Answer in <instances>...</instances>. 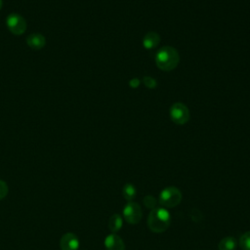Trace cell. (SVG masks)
<instances>
[{"label":"cell","mask_w":250,"mask_h":250,"mask_svg":"<svg viewBox=\"0 0 250 250\" xmlns=\"http://www.w3.org/2000/svg\"><path fill=\"white\" fill-rule=\"evenodd\" d=\"M180 62L178 51L171 46L161 47L155 54V63L163 71L173 70Z\"/></svg>","instance_id":"6da1fadb"},{"label":"cell","mask_w":250,"mask_h":250,"mask_svg":"<svg viewBox=\"0 0 250 250\" xmlns=\"http://www.w3.org/2000/svg\"><path fill=\"white\" fill-rule=\"evenodd\" d=\"M171 216L164 207H156L149 212L147 217V227L155 233L165 231L170 226Z\"/></svg>","instance_id":"7a4b0ae2"},{"label":"cell","mask_w":250,"mask_h":250,"mask_svg":"<svg viewBox=\"0 0 250 250\" xmlns=\"http://www.w3.org/2000/svg\"><path fill=\"white\" fill-rule=\"evenodd\" d=\"M158 201L164 208H173L182 201V192L176 187H167L160 191Z\"/></svg>","instance_id":"3957f363"},{"label":"cell","mask_w":250,"mask_h":250,"mask_svg":"<svg viewBox=\"0 0 250 250\" xmlns=\"http://www.w3.org/2000/svg\"><path fill=\"white\" fill-rule=\"evenodd\" d=\"M169 114H170L171 120L178 125L186 124L189 120V117H190L189 110H188V106L182 103L173 104L170 107Z\"/></svg>","instance_id":"277c9868"},{"label":"cell","mask_w":250,"mask_h":250,"mask_svg":"<svg viewBox=\"0 0 250 250\" xmlns=\"http://www.w3.org/2000/svg\"><path fill=\"white\" fill-rule=\"evenodd\" d=\"M122 214L123 219L131 225L138 224L143 217V211L141 206L134 201H128L126 203V205L123 208Z\"/></svg>","instance_id":"5b68a950"},{"label":"cell","mask_w":250,"mask_h":250,"mask_svg":"<svg viewBox=\"0 0 250 250\" xmlns=\"http://www.w3.org/2000/svg\"><path fill=\"white\" fill-rule=\"evenodd\" d=\"M8 29L15 35L22 34L26 29V22L22 17L18 14H10L6 19Z\"/></svg>","instance_id":"8992f818"},{"label":"cell","mask_w":250,"mask_h":250,"mask_svg":"<svg viewBox=\"0 0 250 250\" xmlns=\"http://www.w3.org/2000/svg\"><path fill=\"white\" fill-rule=\"evenodd\" d=\"M60 247L62 250H78L79 239L72 232L64 233L61 238Z\"/></svg>","instance_id":"52a82bcc"},{"label":"cell","mask_w":250,"mask_h":250,"mask_svg":"<svg viewBox=\"0 0 250 250\" xmlns=\"http://www.w3.org/2000/svg\"><path fill=\"white\" fill-rule=\"evenodd\" d=\"M104 247L106 250H125L123 239L114 232L108 234L104 238Z\"/></svg>","instance_id":"ba28073f"},{"label":"cell","mask_w":250,"mask_h":250,"mask_svg":"<svg viewBox=\"0 0 250 250\" xmlns=\"http://www.w3.org/2000/svg\"><path fill=\"white\" fill-rule=\"evenodd\" d=\"M26 43L30 48L34 50H40L45 46L46 40L42 34L32 33L26 38Z\"/></svg>","instance_id":"9c48e42d"},{"label":"cell","mask_w":250,"mask_h":250,"mask_svg":"<svg viewBox=\"0 0 250 250\" xmlns=\"http://www.w3.org/2000/svg\"><path fill=\"white\" fill-rule=\"evenodd\" d=\"M160 42V36L158 33L154 31H149L147 32L144 38H143V46L146 50L154 49Z\"/></svg>","instance_id":"30bf717a"},{"label":"cell","mask_w":250,"mask_h":250,"mask_svg":"<svg viewBox=\"0 0 250 250\" xmlns=\"http://www.w3.org/2000/svg\"><path fill=\"white\" fill-rule=\"evenodd\" d=\"M237 247V240L232 236H226L220 240L218 244L219 250H235Z\"/></svg>","instance_id":"8fae6325"},{"label":"cell","mask_w":250,"mask_h":250,"mask_svg":"<svg viewBox=\"0 0 250 250\" xmlns=\"http://www.w3.org/2000/svg\"><path fill=\"white\" fill-rule=\"evenodd\" d=\"M123 226V217L119 214H113L108 220V229L112 232H117Z\"/></svg>","instance_id":"7c38bea8"},{"label":"cell","mask_w":250,"mask_h":250,"mask_svg":"<svg viewBox=\"0 0 250 250\" xmlns=\"http://www.w3.org/2000/svg\"><path fill=\"white\" fill-rule=\"evenodd\" d=\"M136 193H137V190L134 185L132 184L124 185L122 188V194L127 201H132L136 197Z\"/></svg>","instance_id":"4fadbf2b"},{"label":"cell","mask_w":250,"mask_h":250,"mask_svg":"<svg viewBox=\"0 0 250 250\" xmlns=\"http://www.w3.org/2000/svg\"><path fill=\"white\" fill-rule=\"evenodd\" d=\"M238 244L242 250H250V230L241 234Z\"/></svg>","instance_id":"5bb4252c"},{"label":"cell","mask_w":250,"mask_h":250,"mask_svg":"<svg viewBox=\"0 0 250 250\" xmlns=\"http://www.w3.org/2000/svg\"><path fill=\"white\" fill-rule=\"evenodd\" d=\"M143 202L145 204V206L150 210L156 208L157 206V200L155 197H153L152 195H146L143 198Z\"/></svg>","instance_id":"9a60e30c"},{"label":"cell","mask_w":250,"mask_h":250,"mask_svg":"<svg viewBox=\"0 0 250 250\" xmlns=\"http://www.w3.org/2000/svg\"><path fill=\"white\" fill-rule=\"evenodd\" d=\"M143 82L145 84V86L148 89H154L157 85V82L156 80L151 77V76H148V75H146L144 78H143Z\"/></svg>","instance_id":"2e32d148"},{"label":"cell","mask_w":250,"mask_h":250,"mask_svg":"<svg viewBox=\"0 0 250 250\" xmlns=\"http://www.w3.org/2000/svg\"><path fill=\"white\" fill-rule=\"evenodd\" d=\"M7 193H8V186L4 181L0 180V199H3L7 195Z\"/></svg>","instance_id":"e0dca14e"},{"label":"cell","mask_w":250,"mask_h":250,"mask_svg":"<svg viewBox=\"0 0 250 250\" xmlns=\"http://www.w3.org/2000/svg\"><path fill=\"white\" fill-rule=\"evenodd\" d=\"M140 84H141V81H140L139 78H132V79L129 81L130 87H132V88H134V89L137 88V87H139Z\"/></svg>","instance_id":"ac0fdd59"},{"label":"cell","mask_w":250,"mask_h":250,"mask_svg":"<svg viewBox=\"0 0 250 250\" xmlns=\"http://www.w3.org/2000/svg\"><path fill=\"white\" fill-rule=\"evenodd\" d=\"M1 7H2V0H0V9H1Z\"/></svg>","instance_id":"d6986e66"}]
</instances>
